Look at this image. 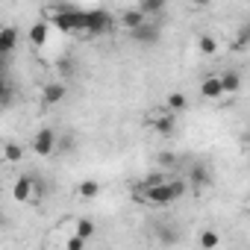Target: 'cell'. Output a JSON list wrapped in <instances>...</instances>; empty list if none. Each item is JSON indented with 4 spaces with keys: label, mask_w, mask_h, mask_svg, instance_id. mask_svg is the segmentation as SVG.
<instances>
[{
    "label": "cell",
    "mask_w": 250,
    "mask_h": 250,
    "mask_svg": "<svg viewBox=\"0 0 250 250\" xmlns=\"http://www.w3.org/2000/svg\"><path fill=\"white\" fill-rule=\"evenodd\" d=\"M77 191H80V197L91 200V197H97V194H100V186H97V180H83Z\"/></svg>",
    "instance_id": "2e32d148"
},
{
    "label": "cell",
    "mask_w": 250,
    "mask_h": 250,
    "mask_svg": "<svg viewBox=\"0 0 250 250\" xmlns=\"http://www.w3.org/2000/svg\"><path fill=\"white\" fill-rule=\"evenodd\" d=\"M18 42V30L15 27H3L0 30V53H12Z\"/></svg>",
    "instance_id": "9c48e42d"
},
{
    "label": "cell",
    "mask_w": 250,
    "mask_h": 250,
    "mask_svg": "<svg viewBox=\"0 0 250 250\" xmlns=\"http://www.w3.org/2000/svg\"><path fill=\"white\" fill-rule=\"evenodd\" d=\"M130 36H133V42H139V44H156V42H159V27L147 21V24H142V27H139L136 33H130Z\"/></svg>",
    "instance_id": "5b68a950"
},
{
    "label": "cell",
    "mask_w": 250,
    "mask_h": 250,
    "mask_svg": "<svg viewBox=\"0 0 250 250\" xmlns=\"http://www.w3.org/2000/svg\"><path fill=\"white\" fill-rule=\"evenodd\" d=\"M197 44H200V53H206V56L218 50V39H215V36H200Z\"/></svg>",
    "instance_id": "ac0fdd59"
},
{
    "label": "cell",
    "mask_w": 250,
    "mask_h": 250,
    "mask_svg": "<svg viewBox=\"0 0 250 250\" xmlns=\"http://www.w3.org/2000/svg\"><path fill=\"white\" fill-rule=\"evenodd\" d=\"M168 106H171L174 112H180V109H186V106H188V100H186V94L171 91V94H168Z\"/></svg>",
    "instance_id": "d6986e66"
},
{
    "label": "cell",
    "mask_w": 250,
    "mask_h": 250,
    "mask_svg": "<svg viewBox=\"0 0 250 250\" xmlns=\"http://www.w3.org/2000/svg\"><path fill=\"white\" fill-rule=\"evenodd\" d=\"M159 241H165V244H174V241H177V232H174L171 227H162V229H159Z\"/></svg>",
    "instance_id": "7402d4cb"
},
{
    "label": "cell",
    "mask_w": 250,
    "mask_h": 250,
    "mask_svg": "<svg viewBox=\"0 0 250 250\" xmlns=\"http://www.w3.org/2000/svg\"><path fill=\"white\" fill-rule=\"evenodd\" d=\"M121 24H124V27H127L130 33H136V30H139L142 24H147V18H145V15H142V9L136 6V9H127V12H124V15H121Z\"/></svg>",
    "instance_id": "52a82bcc"
},
{
    "label": "cell",
    "mask_w": 250,
    "mask_h": 250,
    "mask_svg": "<svg viewBox=\"0 0 250 250\" xmlns=\"http://www.w3.org/2000/svg\"><path fill=\"white\" fill-rule=\"evenodd\" d=\"M218 241H221V235H218L215 229H203V232H200V247L215 250V247H218Z\"/></svg>",
    "instance_id": "e0dca14e"
},
{
    "label": "cell",
    "mask_w": 250,
    "mask_h": 250,
    "mask_svg": "<svg viewBox=\"0 0 250 250\" xmlns=\"http://www.w3.org/2000/svg\"><path fill=\"white\" fill-rule=\"evenodd\" d=\"M21 153H24V150H21L18 145L6 142V147H3V159H6V162H18V159H21Z\"/></svg>",
    "instance_id": "ffe728a7"
},
{
    "label": "cell",
    "mask_w": 250,
    "mask_h": 250,
    "mask_svg": "<svg viewBox=\"0 0 250 250\" xmlns=\"http://www.w3.org/2000/svg\"><path fill=\"white\" fill-rule=\"evenodd\" d=\"M65 247H68V250H83V247H85V241H83V238H77V235H71Z\"/></svg>",
    "instance_id": "603a6c76"
},
{
    "label": "cell",
    "mask_w": 250,
    "mask_h": 250,
    "mask_svg": "<svg viewBox=\"0 0 250 250\" xmlns=\"http://www.w3.org/2000/svg\"><path fill=\"white\" fill-rule=\"evenodd\" d=\"M85 21H88L85 9H77V6L65 3V6L53 9V21L50 24H56L62 33H85Z\"/></svg>",
    "instance_id": "6da1fadb"
},
{
    "label": "cell",
    "mask_w": 250,
    "mask_h": 250,
    "mask_svg": "<svg viewBox=\"0 0 250 250\" xmlns=\"http://www.w3.org/2000/svg\"><path fill=\"white\" fill-rule=\"evenodd\" d=\"M139 9H142L145 18L147 15H162L165 12V3H162V0H145V3H139Z\"/></svg>",
    "instance_id": "9a60e30c"
},
{
    "label": "cell",
    "mask_w": 250,
    "mask_h": 250,
    "mask_svg": "<svg viewBox=\"0 0 250 250\" xmlns=\"http://www.w3.org/2000/svg\"><path fill=\"white\" fill-rule=\"evenodd\" d=\"M115 24V18L106 12V9H88V21H85V36H100V33H109Z\"/></svg>",
    "instance_id": "3957f363"
},
{
    "label": "cell",
    "mask_w": 250,
    "mask_h": 250,
    "mask_svg": "<svg viewBox=\"0 0 250 250\" xmlns=\"http://www.w3.org/2000/svg\"><path fill=\"white\" fill-rule=\"evenodd\" d=\"M153 127H156V133L171 136V133H174V115H159V118L153 121Z\"/></svg>",
    "instance_id": "5bb4252c"
},
{
    "label": "cell",
    "mask_w": 250,
    "mask_h": 250,
    "mask_svg": "<svg viewBox=\"0 0 250 250\" xmlns=\"http://www.w3.org/2000/svg\"><path fill=\"white\" fill-rule=\"evenodd\" d=\"M206 183H209V171H206L203 165H194L191 174H188V186H191V188H203Z\"/></svg>",
    "instance_id": "8fae6325"
},
{
    "label": "cell",
    "mask_w": 250,
    "mask_h": 250,
    "mask_svg": "<svg viewBox=\"0 0 250 250\" xmlns=\"http://www.w3.org/2000/svg\"><path fill=\"white\" fill-rule=\"evenodd\" d=\"M74 235H77V238H83V241H88V238L94 235V221H88V218H80V221H77V229H74Z\"/></svg>",
    "instance_id": "4fadbf2b"
},
{
    "label": "cell",
    "mask_w": 250,
    "mask_h": 250,
    "mask_svg": "<svg viewBox=\"0 0 250 250\" xmlns=\"http://www.w3.org/2000/svg\"><path fill=\"white\" fill-rule=\"evenodd\" d=\"M47 33H50L47 21H39V24H33V27H30V42H33L36 47H42V44L47 42Z\"/></svg>",
    "instance_id": "30bf717a"
},
{
    "label": "cell",
    "mask_w": 250,
    "mask_h": 250,
    "mask_svg": "<svg viewBox=\"0 0 250 250\" xmlns=\"http://www.w3.org/2000/svg\"><path fill=\"white\" fill-rule=\"evenodd\" d=\"M247 42H250V24H244V27H241L238 39L232 42V50H244V47H247Z\"/></svg>",
    "instance_id": "44dd1931"
},
{
    "label": "cell",
    "mask_w": 250,
    "mask_h": 250,
    "mask_svg": "<svg viewBox=\"0 0 250 250\" xmlns=\"http://www.w3.org/2000/svg\"><path fill=\"white\" fill-rule=\"evenodd\" d=\"M65 94H68V88H65L62 83H47V85L42 88V97H44V103H50V106H53V103H59Z\"/></svg>",
    "instance_id": "ba28073f"
},
{
    "label": "cell",
    "mask_w": 250,
    "mask_h": 250,
    "mask_svg": "<svg viewBox=\"0 0 250 250\" xmlns=\"http://www.w3.org/2000/svg\"><path fill=\"white\" fill-rule=\"evenodd\" d=\"M221 83H224V94H235V91L241 88V77H238L235 71H227V74H221Z\"/></svg>",
    "instance_id": "7c38bea8"
},
{
    "label": "cell",
    "mask_w": 250,
    "mask_h": 250,
    "mask_svg": "<svg viewBox=\"0 0 250 250\" xmlns=\"http://www.w3.org/2000/svg\"><path fill=\"white\" fill-rule=\"evenodd\" d=\"M56 147H59V139H56V133H53L50 127H44V130L36 133V139H33V150H36L39 156H50Z\"/></svg>",
    "instance_id": "277c9868"
},
{
    "label": "cell",
    "mask_w": 250,
    "mask_h": 250,
    "mask_svg": "<svg viewBox=\"0 0 250 250\" xmlns=\"http://www.w3.org/2000/svg\"><path fill=\"white\" fill-rule=\"evenodd\" d=\"M200 94H203L206 100L224 97V83H221V77H206V80H203V85H200Z\"/></svg>",
    "instance_id": "8992f818"
},
{
    "label": "cell",
    "mask_w": 250,
    "mask_h": 250,
    "mask_svg": "<svg viewBox=\"0 0 250 250\" xmlns=\"http://www.w3.org/2000/svg\"><path fill=\"white\" fill-rule=\"evenodd\" d=\"M183 194H186V183L183 180H168V183L162 180L159 186H153V188L145 191V200L153 203V206H168V203H174Z\"/></svg>",
    "instance_id": "7a4b0ae2"
},
{
    "label": "cell",
    "mask_w": 250,
    "mask_h": 250,
    "mask_svg": "<svg viewBox=\"0 0 250 250\" xmlns=\"http://www.w3.org/2000/svg\"><path fill=\"white\" fill-rule=\"evenodd\" d=\"M159 162H162V165H171V162H174V156H171V153H162V156H159Z\"/></svg>",
    "instance_id": "cb8c5ba5"
}]
</instances>
